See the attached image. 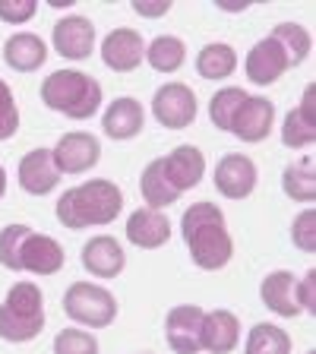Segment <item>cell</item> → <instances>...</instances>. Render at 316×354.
Masks as SVG:
<instances>
[{"label": "cell", "instance_id": "8", "mask_svg": "<svg viewBox=\"0 0 316 354\" xmlns=\"http://www.w3.org/2000/svg\"><path fill=\"white\" fill-rule=\"evenodd\" d=\"M54 165L60 174H82V171L95 168L102 158V142L92 133H64L57 146L51 149Z\"/></svg>", "mask_w": 316, "mask_h": 354}, {"label": "cell", "instance_id": "25", "mask_svg": "<svg viewBox=\"0 0 316 354\" xmlns=\"http://www.w3.org/2000/svg\"><path fill=\"white\" fill-rule=\"evenodd\" d=\"M237 70V51L225 41H212L196 54V73L203 80H228Z\"/></svg>", "mask_w": 316, "mask_h": 354}, {"label": "cell", "instance_id": "14", "mask_svg": "<svg viewBox=\"0 0 316 354\" xmlns=\"http://www.w3.org/2000/svg\"><path fill=\"white\" fill-rule=\"evenodd\" d=\"M54 51L66 60H86L95 48V29L86 16H64L54 26Z\"/></svg>", "mask_w": 316, "mask_h": 354}, {"label": "cell", "instance_id": "39", "mask_svg": "<svg viewBox=\"0 0 316 354\" xmlns=\"http://www.w3.org/2000/svg\"><path fill=\"white\" fill-rule=\"evenodd\" d=\"M310 354H313V351H310Z\"/></svg>", "mask_w": 316, "mask_h": 354}, {"label": "cell", "instance_id": "34", "mask_svg": "<svg viewBox=\"0 0 316 354\" xmlns=\"http://www.w3.org/2000/svg\"><path fill=\"white\" fill-rule=\"evenodd\" d=\"M38 10V0H0V19L10 26L29 22Z\"/></svg>", "mask_w": 316, "mask_h": 354}, {"label": "cell", "instance_id": "32", "mask_svg": "<svg viewBox=\"0 0 316 354\" xmlns=\"http://www.w3.org/2000/svg\"><path fill=\"white\" fill-rule=\"evenodd\" d=\"M291 243L304 253L316 250V212L313 209H304L297 212V218L291 221Z\"/></svg>", "mask_w": 316, "mask_h": 354}, {"label": "cell", "instance_id": "10", "mask_svg": "<svg viewBox=\"0 0 316 354\" xmlns=\"http://www.w3.org/2000/svg\"><path fill=\"white\" fill-rule=\"evenodd\" d=\"M259 171L253 165V158L247 155H225L219 165H215V190L228 199H247L257 190Z\"/></svg>", "mask_w": 316, "mask_h": 354}, {"label": "cell", "instance_id": "6", "mask_svg": "<svg viewBox=\"0 0 316 354\" xmlns=\"http://www.w3.org/2000/svg\"><path fill=\"white\" fill-rule=\"evenodd\" d=\"M13 272H35V275H54L64 269V247H60L54 237L38 234L26 225L19 237V247L13 253V263H10Z\"/></svg>", "mask_w": 316, "mask_h": 354}, {"label": "cell", "instance_id": "24", "mask_svg": "<svg viewBox=\"0 0 316 354\" xmlns=\"http://www.w3.org/2000/svg\"><path fill=\"white\" fill-rule=\"evenodd\" d=\"M140 193L149 209H165V206H174L177 203L180 193H177L174 187H171V180L165 177L162 158H155V162L146 165V171H142V177H140Z\"/></svg>", "mask_w": 316, "mask_h": 354}, {"label": "cell", "instance_id": "3", "mask_svg": "<svg viewBox=\"0 0 316 354\" xmlns=\"http://www.w3.org/2000/svg\"><path fill=\"white\" fill-rule=\"evenodd\" d=\"M41 102L57 114L89 120L102 108V86L82 70H54L41 82Z\"/></svg>", "mask_w": 316, "mask_h": 354}, {"label": "cell", "instance_id": "15", "mask_svg": "<svg viewBox=\"0 0 316 354\" xmlns=\"http://www.w3.org/2000/svg\"><path fill=\"white\" fill-rule=\"evenodd\" d=\"M127 241L140 250H158L171 241V218L162 209H136L127 218Z\"/></svg>", "mask_w": 316, "mask_h": 354}, {"label": "cell", "instance_id": "16", "mask_svg": "<svg viewBox=\"0 0 316 354\" xmlns=\"http://www.w3.org/2000/svg\"><path fill=\"white\" fill-rule=\"evenodd\" d=\"M241 342V319L231 310H212L203 313V329H199V345L209 354H231Z\"/></svg>", "mask_w": 316, "mask_h": 354}, {"label": "cell", "instance_id": "22", "mask_svg": "<svg viewBox=\"0 0 316 354\" xmlns=\"http://www.w3.org/2000/svg\"><path fill=\"white\" fill-rule=\"evenodd\" d=\"M281 142L288 149H307L316 142V118H313V86H307L304 102L288 111L281 127Z\"/></svg>", "mask_w": 316, "mask_h": 354}, {"label": "cell", "instance_id": "17", "mask_svg": "<svg viewBox=\"0 0 316 354\" xmlns=\"http://www.w3.org/2000/svg\"><path fill=\"white\" fill-rule=\"evenodd\" d=\"M162 165H165V177L171 180V187L177 193L193 190L206 174V155L196 146H177L174 152L162 155Z\"/></svg>", "mask_w": 316, "mask_h": 354}, {"label": "cell", "instance_id": "29", "mask_svg": "<svg viewBox=\"0 0 316 354\" xmlns=\"http://www.w3.org/2000/svg\"><path fill=\"white\" fill-rule=\"evenodd\" d=\"M247 354H291V339L281 326L257 323L247 332Z\"/></svg>", "mask_w": 316, "mask_h": 354}, {"label": "cell", "instance_id": "13", "mask_svg": "<svg viewBox=\"0 0 316 354\" xmlns=\"http://www.w3.org/2000/svg\"><path fill=\"white\" fill-rule=\"evenodd\" d=\"M275 124V104L263 95H247L231 120V133L243 142H263Z\"/></svg>", "mask_w": 316, "mask_h": 354}, {"label": "cell", "instance_id": "19", "mask_svg": "<svg viewBox=\"0 0 316 354\" xmlns=\"http://www.w3.org/2000/svg\"><path fill=\"white\" fill-rule=\"evenodd\" d=\"M60 184V171L54 165L51 149H32L19 162V187L32 196H44Z\"/></svg>", "mask_w": 316, "mask_h": 354}, {"label": "cell", "instance_id": "4", "mask_svg": "<svg viewBox=\"0 0 316 354\" xmlns=\"http://www.w3.org/2000/svg\"><path fill=\"white\" fill-rule=\"evenodd\" d=\"M44 329V297L35 281H16L0 304V339L22 345Z\"/></svg>", "mask_w": 316, "mask_h": 354}, {"label": "cell", "instance_id": "18", "mask_svg": "<svg viewBox=\"0 0 316 354\" xmlns=\"http://www.w3.org/2000/svg\"><path fill=\"white\" fill-rule=\"evenodd\" d=\"M82 266L95 279H118L127 266V253L111 234H98L82 247Z\"/></svg>", "mask_w": 316, "mask_h": 354}, {"label": "cell", "instance_id": "27", "mask_svg": "<svg viewBox=\"0 0 316 354\" xmlns=\"http://www.w3.org/2000/svg\"><path fill=\"white\" fill-rule=\"evenodd\" d=\"M281 190L288 199L295 203H313L316 199V171H313V158H301L291 162L281 174Z\"/></svg>", "mask_w": 316, "mask_h": 354}, {"label": "cell", "instance_id": "11", "mask_svg": "<svg viewBox=\"0 0 316 354\" xmlns=\"http://www.w3.org/2000/svg\"><path fill=\"white\" fill-rule=\"evenodd\" d=\"M102 60L114 73H133L146 60V41L136 29H114L102 41Z\"/></svg>", "mask_w": 316, "mask_h": 354}, {"label": "cell", "instance_id": "23", "mask_svg": "<svg viewBox=\"0 0 316 354\" xmlns=\"http://www.w3.org/2000/svg\"><path fill=\"white\" fill-rule=\"evenodd\" d=\"M44 57H48V48L32 32H16L3 44V60H7V66L16 70V73H35L38 66L44 64Z\"/></svg>", "mask_w": 316, "mask_h": 354}, {"label": "cell", "instance_id": "9", "mask_svg": "<svg viewBox=\"0 0 316 354\" xmlns=\"http://www.w3.org/2000/svg\"><path fill=\"white\" fill-rule=\"evenodd\" d=\"M199 329H203V307L180 304L165 317V342L174 354H199Z\"/></svg>", "mask_w": 316, "mask_h": 354}, {"label": "cell", "instance_id": "7", "mask_svg": "<svg viewBox=\"0 0 316 354\" xmlns=\"http://www.w3.org/2000/svg\"><path fill=\"white\" fill-rule=\"evenodd\" d=\"M152 114L168 130H187L196 120V92L184 82H165L152 95Z\"/></svg>", "mask_w": 316, "mask_h": 354}, {"label": "cell", "instance_id": "12", "mask_svg": "<svg viewBox=\"0 0 316 354\" xmlns=\"http://www.w3.org/2000/svg\"><path fill=\"white\" fill-rule=\"evenodd\" d=\"M243 70H247V80L257 82V86H272L275 80H281L291 70V64H288L281 44L272 35H266L250 48Z\"/></svg>", "mask_w": 316, "mask_h": 354}, {"label": "cell", "instance_id": "5", "mask_svg": "<svg viewBox=\"0 0 316 354\" xmlns=\"http://www.w3.org/2000/svg\"><path fill=\"white\" fill-rule=\"evenodd\" d=\"M64 313L70 319L92 329H104L118 319V297L108 288L92 285V281H76L64 295Z\"/></svg>", "mask_w": 316, "mask_h": 354}, {"label": "cell", "instance_id": "2", "mask_svg": "<svg viewBox=\"0 0 316 354\" xmlns=\"http://www.w3.org/2000/svg\"><path fill=\"white\" fill-rule=\"evenodd\" d=\"M120 206H124V193L114 180H86L57 199V221L70 231L111 225L120 215Z\"/></svg>", "mask_w": 316, "mask_h": 354}, {"label": "cell", "instance_id": "26", "mask_svg": "<svg viewBox=\"0 0 316 354\" xmlns=\"http://www.w3.org/2000/svg\"><path fill=\"white\" fill-rule=\"evenodd\" d=\"M146 60L155 73H177L187 60V44L177 35H158L146 44Z\"/></svg>", "mask_w": 316, "mask_h": 354}, {"label": "cell", "instance_id": "33", "mask_svg": "<svg viewBox=\"0 0 316 354\" xmlns=\"http://www.w3.org/2000/svg\"><path fill=\"white\" fill-rule=\"evenodd\" d=\"M16 130H19V108H16V98L10 92V86L0 80V142L10 140Z\"/></svg>", "mask_w": 316, "mask_h": 354}, {"label": "cell", "instance_id": "1", "mask_svg": "<svg viewBox=\"0 0 316 354\" xmlns=\"http://www.w3.org/2000/svg\"><path fill=\"white\" fill-rule=\"evenodd\" d=\"M180 234H184V243L190 250V259L206 272L225 269L234 257L228 221H225L221 209L212 206V203H193L180 218Z\"/></svg>", "mask_w": 316, "mask_h": 354}, {"label": "cell", "instance_id": "36", "mask_svg": "<svg viewBox=\"0 0 316 354\" xmlns=\"http://www.w3.org/2000/svg\"><path fill=\"white\" fill-rule=\"evenodd\" d=\"M133 10L146 19H158L171 10V0H133Z\"/></svg>", "mask_w": 316, "mask_h": 354}, {"label": "cell", "instance_id": "28", "mask_svg": "<svg viewBox=\"0 0 316 354\" xmlns=\"http://www.w3.org/2000/svg\"><path fill=\"white\" fill-rule=\"evenodd\" d=\"M272 38L281 44V51H285V57L291 66H301L304 60L310 57L313 38H310V32L304 29L301 22H279L272 29Z\"/></svg>", "mask_w": 316, "mask_h": 354}, {"label": "cell", "instance_id": "38", "mask_svg": "<svg viewBox=\"0 0 316 354\" xmlns=\"http://www.w3.org/2000/svg\"><path fill=\"white\" fill-rule=\"evenodd\" d=\"M3 193H7V171L0 165V199H3Z\"/></svg>", "mask_w": 316, "mask_h": 354}, {"label": "cell", "instance_id": "30", "mask_svg": "<svg viewBox=\"0 0 316 354\" xmlns=\"http://www.w3.org/2000/svg\"><path fill=\"white\" fill-rule=\"evenodd\" d=\"M247 102V92H243L241 86H225L219 88L212 95V102H209V118H212V124L219 127V130H231V120H234L237 108Z\"/></svg>", "mask_w": 316, "mask_h": 354}, {"label": "cell", "instance_id": "20", "mask_svg": "<svg viewBox=\"0 0 316 354\" xmlns=\"http://www.w3.org/2000/svg\"><path fill=\"white\" fill-rule=\"evenodd\" d=\"M142 124H146V111L130 95L114 98L104 108V118H102V130L108 133L111 140H133L142 130Z\"/></svg>", "mask_w": 316, "mask_h": 354}, {"label": "cell", "instance_id": "37", "mask_svg": "<svg viewBox=\"0 0 316 354\" xmlns=\"http://www.w3.org/2000/svg\"><path fill=\"white\" fill-rule=\"evenodd\" d=\"M219 7L225 10V13H241V10H247L250 3H247V0H219Z\"/></svg>", "mask_w": 316, "mask_h": 354}, {"label": "cell", "instance_id": "21", "mask_svg": "<svg viewBox=\"0 0 316 354\" xmlns=\"http://www.w3.org/2000/svg\"><path fill=\"white\" fill-rule=\"evenodd\" d=\"M295 281H297L295 272L275 269V272H269L263 279V285H259V297H263V304L285 319L301 317V307H297V297H295Z\"/></svg>", "mask_w": 316, "mask_h": 354}, {"label": "cell", "instance_id": "31", "mask_svg": "<svg viewBox=\"0 0 316 354\" xmlns=\"http://www.w3.org/2000/svg\"><path fill=\"white\" fill-rule=\"evenodd\" d=\"M54 354H98V339L82 329H64L54 339Z\"/></svg>", "mask_w": 316, "mask_h": 354}, {"label": "cell", "instance_id": "35", "mask_svg": "<svg viewBox=\"0 0 316 354\" xmlns=\"http://www.w3.org/2000/svg\"><path fill=\"white\" fill-rule=\"evenodd\" d=\"M295 297L301 313H316V269H307L301 281H295Z\"/></svg>", "mask_w": 316, "mask_h": 354}]
</instances>
